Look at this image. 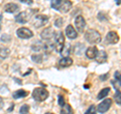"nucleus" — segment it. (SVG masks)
<instances>
[{
	"label": "nucleus",
	"mask_w": 121,
	"mask_h": 114,
	"mask_svg": "<svg viewBox=\"0 0 121 114\" xmlns=\"http://www.w3.org/2000/svg\"><path fill=\"white\" fill-rule=\"evenodd\" d=\"M45 114H54V113H51V112H48V113H45Z\"/></svg>",
	"instance_id": "obj_37"
},
{
	"label": "nucleus",
	"mask_w": 121,
	"mask_h": 114,
	"mask_svg": "<svg viewBox=\"0 0 121 114\" xmlns=\"http://www.w3.org/2000/svg\"><path fill=\"white\" fill-rule=\"evenodd\" d=\"M114 78L117 81V83H118V85L121 86V73L120 72H117V71L115 72L114 73Z\"/></svg>",
	"instance_id": "obj_26"
},
{
	"label": "nucleus",
	"mask_w": 121,
	"mask_h": 114,
	"mask_svg": "<svg viewBox=\"0 0 121 114\" xmlns=\"http://www.w3.org/2000/svg\"><path fill=\"white\" fill-rule=\"evenodd\" d=\"M31 60L35 63L39 64V63H41L43 61V56L41 55H33V56H31Z\"/></svg>",
	"instance_id": "obj_23"
},
{
	"label": "nucleus",
	"mask_w": 121,
	"mask_h": 114,
	"mask_svg": "<svg viewBox=\"0 0 121 114\" xmlns=\"http://www.w3.org/2000/svg\"><path fill=\"white\" fill-rule=\"evenodd\" d=\"M10 55V50L7 48H0V62L7 59Z\"/></svg>",
	"instance_id": "obj_18"
},
{
	"label": "nucleus",
	"mask_w": 121,
	"mask_h": 114,
	"mask_svg": "<svg viewBox=\"0 0 121 114\" xmlns=\"http://www.w3.org/2000/svg\"><path fill=\"white\" fill-rule=\"evenodd\" d=\"M3 105H4V101H3V99L0 97V110L3 108Z\"/></svg>",
	"instance_id": "obj_33"
},
{
	"label": "nucleus",
	"mask_w": 121,
	"mask_h": 114,
	"mask_svg": "<svg viewBox=\"0 0 121 114\" xmlns=\"http://www.w3.org/2000/svg\"><path fill=\"white\" fill-rule=\"evenodd\" d=\"M20 2L25 3V4H28V5H31L33 3V0H20Z\"/></svg>",
	"instance_id": "obj_31"
},
{
	"label": "nucleus",
	"mask_w": 121,
	"mask_h": 114,
	"mask_svg": "<svg viewBox=\"0 0 121 114\" xmlns=\"http://www.w3.org/2000/svg\"><path fill=\"white\" fill-rule=\"evenodd\" d=\"M51 6L62 13H67L72 8L73 3L70 0H52Z\"/></svg>",
	"instance_id": "obj_1"
},
{
	"label": "nucleus",
	"mask_w": 121,
	"mask_h": 114,
	"mask_svg": "<svg viewBox=\"0 0 121 114\" xmlns=\"http://www.w3.org/2000/svg\"><path fill=\"white\" fill-rule=\"evenodd\" d=\"M12 96L14 99H20V98H24L26 96H28V92L25 91L23 89H20V90H17L12 94Z\"/></svg>",
	"instance_id": "obj_17"
},
{
	"label": "nucleus",
	"mask_w": 121,
	"mask_h": 114,
	"mask_svg": "<svg viewBox=\"0 0 121 114\" xmlns=\"http://www.w3.org/2000/svg\"><path fill=\"white\" fill-rule=\"evenodd\" d=\"M43 43H39V41H37L35 44L32 45V50L33 51H36V52L41 51V50H43Z\"/></svg>",
	"instance_id": "obj_25"
},
{
	"label": "nucleus",
	"mask_w": 121,
	"mask_h": 114,
	"mask_svg": "<svg viewBox=\"0 0 121 114\" xmlns=\"http://www.w3.org/2000/svg\"><path fill=\"white\" fill-rule=\"evenodd\" d=\"M13 109H14V105L12 104V105H11V107L8 109V111H11V110H13Z\"/></svg>",
	"instance_id": "obj_36"
},
{
	"label": "nucleus",
	"mask_w": 121,
	"mask_h": 114,
	"mask_svg": "<svg viewBox=\"0 0 121 114\" xmlns=\"http://www.w3.org/2000/svg\"><path fill=\"white\" fill-rule=\"evenodd\" d=\"M114 99L116 101L117 104L121 105V91L116 89V92H115V95H114Z\"/></svg>",
	"instance_id": "obj_22"
},
{
	"label": "nucleus",
	"mask_w": 121,
	"mask_h": 114,
	"mask_svg": "<svg viewBox=\"0 0 121 114\" xmlns=\"http://www.w3.org/2000/svg\"><path fill=\"white\" fill-rule=\"evenodd\" d=\"M16 35L19 39H27L30 37L33 36V32L30 30L29 28L26 27H20L16 30Z\"/></svg>",
	"instance_id": "obj_5"
},
{
	"label": "nucleus",
	"mask_w": 121,
	"mask_h": 114,
	"mask_svg": "<svg viewBox=\"0 0 121 114\" xmlns=\"http://www.w3.org/2000/svg\"><path fill=\"white\" fill-rule=\"evenodd\" d=\"M107 58H108V56H107V54H106L105 51H98L95 60L97 61V63L103 64L107 61Z\"/></svg>",
	"instance_id": "obj_13"
},
{
	"label": "nucleus",
	"mask_w": 121,
	"mask_h": 114,
	"mask_svg": "<svg viewBox=\"0 0 121 114\" xmlns=\"http://www.w3.org/2000/svg\"><path fill=\"white\" fill-rule=\"evenodd\" d=\"M32 97H33V99L36 101L43 102L48 97V90H45L44 88H36L33 90Z\"/></svg>",
	"instance_id": "obj_3"
},
{
	"label": "nucleus",
	"mask_w": 121,
	"mask_h": 114,
	"mask_svg": "<svg viewBox=\"0 0 121 114\" xmlns=\"http://www.w3.org/2000/svg\"><path fill=\"white\" fill-rule=\"evenodd\" d=\"M115 2H116L117 5H120L121 4V0H115Z\"/></svg>",
	"instance_id": "obj_34"
},
{
	"label": "nucleus",
	"mask_w": 121,
	"mask_h": 114,
	"mask_svg": "<svg viewBox=\"0 0 121 114\" xmlns=\"http://www.w3.org/2000/svg\"><path fill=\"white\" fill-rule=\"evenodd\" d=\"M65 45V36L62 31H59L56 33V43H55V48L56 52L62 51L63 47Z\"/></svg>",
	"instance_id": "obj_4"
},
{
	"label": "nucleus",
	"mask_w": 121,
	"mask_h": 114,
	"mask_svg": "<svg viewBox=\"0 0 121 114\" xmlns=\"http://www.w3.org/2000/svg\"><path fill=\"white\" fill-rule=\"evenodd\" d=\"M85 114H96V107L94 105H91L88 110L85 112Z\"/></svg>",
	"instance_id": "obj_28"
},
{
	"label": "nucleus",
	"mask_w": 121,
	"mask_h": 114,
	"mask_svg": "<svg viewBox=\"0 0 121 114\" xmlns=\"http://www.w3.org/2000/svg\"><path fill=\"white\" fill-rule=\"evenodd\" d=\"M66 103H65V100H64V97L62 96V95H59V105L62 107V106H64Z\"/></svg>",
	"instance_id": "obj_30"
},
{
	"label": "nucleus",
	"mask_w": 121,
	"mask_h": 114,
	"mask_svg": "<svg viewBox=\"0 0 121 114\" xmlns=\"http://www.w3.org/2000/svg\"><path fill=\"white\" fill-rule=\"evenodd\" d=\"M60 114H73V109H72L71 105L65 104L64 106H62V109H60Z\"/></svg>",
	"instance_id": "obj_19"
},
{
	"label": "nucleus",
	"mask_w": 121,
	"mask_h": 114,
	"mask_svg": "<svg viewBox=\"0 0 121 114\" xmlns=\"http://www.w3.org/2000/svg\"><path fill=\"white\" fill-rule=\"evenodd\" d=\"M66 35L69 37L70 39H75L76 37L78 36V33H77V31L75 30V28L73 27V25H71V24H69L66 27Z\"/></svg>",
	"instance_id": "obj_12"
},
{
	"label": "nucleus",
	"mask_w": 121,
	"mask_h": 114,
	"mask_svg": "<svg viewBox=\"0 0 121 114\" xmlns=\"http://www.w3.org/2000/svg\"><path fill=\"white\" fill-rule=\"evenodd\" d=\"M60 53L62 54L63 57H69L70 53H71V45H70V44L64 45L63 48H62V51H60Z\"/></svg>",
	"instance_id": "obj_20"
},
{
	"label": "nucleus",
	"mask_w": 121,
	"mask_h": 114,
	"mask_svg": "<svg viewBox=\"0 0 121 114\" xmlns=\"http://www.w3.org/2000/svg\"><path fill=\"white\" fill-rule=\"evenodd\" d=\"M11 39V36L9 35H6V33H4L2 36H1V41L2 43H9Z\"/></svg>",
	"instance_id": "obj_29"
},
{
	"label": "nucleus",
	"mask_w": 121,
	"mask_h": 114,
	"mask_svg": "<svg viewBox=\"0 0 121 114\" xmlns=\"http://www.w3.org/2000/svg\"><path fill=\"white\" fill-rule=\"evenodd\" d=\"M108 76H109V74H105L103 76H100V79L102 80V81H105V80L108 78Z\"/></svg>",
	"instance_id": "obj_32"
},
{
	"label": "nucleus",
	"mask_w": 121,
	"mask_h": 114,
	"mask_svg": "<svg viewBox=\"0 0 121 114\" xmlns=\"http://www.w3.org/2000/svg\"><path fill=\"white\" fill-rule=\"evenodd\" d=\"M2 15H0V30H1V21H2Z\"/></svg>",
	"instance_id": "obj_35"
},
{
	"label": "nucleus",
	"mask_w": 121,
	"mask_h": 114,
	"mask_svg": "<svg viewBox=\"0 0 121 114\" xmlns=\"http://www.w3.org/2000/svg\"><path fill=\"white\" fill-rule=\"evenodd\" d=\"M101 35L96 29H88L85 32V39L89 44H98L101 41Z\"/></svg>",
	"instance_id": "obj_2"
},
{
	"label": "nucleus",
	"mask_w": 121,
	"mask_h": 114,
	"mask_svg": "<svg viewBox=\"0 0 121 114\" xmlns=\"http://www.w3.org/2000/svg\"><path fill=\"white\" fill-rule=\"evenodd\" d=\"M75 25L77 27L78 31L79 32H83L85 29V26H86V20L84 19V17L82 15H78L75 19Z\"/></svg>",
	"instance_id": "obj_9"
},
{
	"label": "nucleus",
	"mask_w": 121,
	"mask_h": 114,
	"mask_svg": "<svg viewBox=\"0 0 121 114\" xmlns=\"http://www.w3.org/2000/svg\"><path fill=\"white\" fill-rule=\"evenodd\" d=\"M41 39H44V40H50L52 39V37L55 36V30L52 29V27H48V28H44L41 32Z\"/></svg>",
	"instance_id": "obj_11"
},
{
	"label": "nucleus",
	"mask_w": 121,
	"mask_h": 114,
	"mask_svg": "<svg viewBox=\"0 0 121 114\" xmlns=\"http://www.w3.org/2000/svg\"><path fill=\"white\" fill-rule=\"evenodd\" d=\"M109 92H110V88H109V87H107V88H104L103 90H101V92L99 94H98L97 99H99V100L103 99V98H105L109 94Z\"/></svg>",
	"instance_id": "obj_21"
},
{
	"label": "nucleus",
	"mask_w": 121,
	"mask_h": 114,
	"mask_svg": "<svg viewBox=\"0 0 121 114\" xmlns=\"http://www.w3.org/2000/svg\"><path fill=\"white\" fill-rule=\"evenodd\" d=\"M106 41L110 44H115L119 41V35L115 31H109L106 35Z\"/></svg>",
	"instance_id": "obj_10"
},
{
	"label": "nucleus",
	"mask_w": 121,
	"mask_h": 114,
	"mask_svg": "<svg viewBox=\"0 0 121 114\" xmlns=\"http://www.w3.org/2000/svg\"><path fill=\"white\" fill-rule=\"evenodd\" d=\"M32 12H27V11H22V12L18 13L16 16H15V21L17 23H26L28 20H29V17H30V14Z\"/></svg>",
	"instance_id": "obj_8"
},
{
	"label": "nucleus",
	"mask_w": 121,
	"mask_h": 114,
	"mask_svg": "<svg viewBox=\"0 0 121 114\" xmlns=\"http://www.w3.org/2000/svg\"><path fill=\"white\" fill-rule=\"evenodd\" d=\"M19 9V6L15 3H7V4L4 6V11L8 13H14Z\"/></svg>",
	"instance_id": "obj_14"
},
{
	"label": "nucleus",
	"mask_w": 121,
	"mask_h": 114,
	"mask_svg": "<svg viewBox=\"0 0 121 114\" xmlns=\"http://www.w3.org/2000/svg\"><path fill=\"white\" fill-rule=\"evenodd\" d=\"M97 53H98V50L96 47H90L87 48L86 56H87V58H89V59H95Z\"/></svg>",
	"instance_id": "obj_16"
},
{
	"label": "nucleus",
	"mask_w": 121,
	"mask_h": 114,
	"mask_svg": "<svg viewBox=\"0 0 121 114\" xmlns=\"http://www.w3.org/2000/svg\"><path fill=\"white\" fill-rule=\"evenodd\" d=\"M111 104H112V100L111 99H105L104 101H102L101 103L97 106V111L101 113V114H103L105 112H107L109 108L111 107Z\"/></svg>",
	"instance_id": "obj_7"
},
{
	"label": "nucleus",
	"mask_w": 121,
	"mask_h": 114,
	"mask_svg": "<svg viewBox=\"0 0 121 114\" xmlns=\"http://www.w3.org/2000/svg\"><path fill=\"white\" fill-rule=\"evenodd\" d=\"M48 21V17L47 15L39 14V15H35V18H33V25H35L36 28H39L40 26L44 25Z\"/></svg>",
	"instance_id": "obj_6"
},
{
	"label": "nucleus",
	"mask_w": 121,
	"mask_h": 114,
	"mask_svg": "<svg viewBox=\"0 0 121 114\" xmlns=\"http://www.w3.org/2000/svg\"><path fill=\"white\" fill-rule=\"evenodd\" d=\"M72 64H73V60L71 58H69V57H64V58L60 59V61L59 62L60 67H62V68L70 67V66H72Z\"/></svg>",
	"instance_id": "obj_15"
},
{
	"label": "nucleus",
	"mask_w": 121,
	"mask_h": 114,
	"mask_svg": "<svg viewBox=\"0 0 121 114\" xmlns=\"http://www.w3.org/2000/svg\"><path fill=\"white\" fill-rule=\"evenodd\" d=\"M63 23H64V19H63L62 17L56 18V21H55V25L56 26V27H62V26H63Z\"/></svg>",
	"instance_id": "obj_27"
},
{
	"label": "nucleus",
	"mask_w": 121,
	"mask_h": 114,
	"mask_svg": "<svg viewBox=\"0 0 121 114\" xmlns=\"http://www.w3.org/2000/svg\"><path fill=\"white\" fill-rule=\"evenodd\" d=\"M28 111H29V106L26 105V104H24V105H22L21 107H20L19 113H20V114H27Z\"/></svg>",
	"instance_id": "obj_24"
}]
</instances>
